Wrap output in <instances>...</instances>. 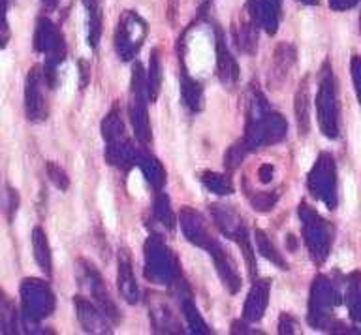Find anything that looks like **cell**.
<instances>
[{"mask_svg": "<svg viewBox=\"0 0 361 335\" xmlns=\"http://www.w3.org/2000/svg\"><path fill=\"white\" fill-rule=\"evenodd\" d=\"M44 85H47L44 66H32L28 70L27 83H25V111H27V119L32 123H42L49 115Z\"/></svg>", "mask_w": 361, "mask_h": 335, "instance_id": "8fae6325", "label": "cell"}, {"mask_svg": "<svg viewBox=\"0 0 361 335\" xmlns=\"http://www.w3.org/2000/svg\"><path fill=\"white\" fill-rule=\"evenodd\" d=\"M145 252V277L157 284L179 283V262L160 236H151L143 247Z\"/></svg>", "mask_w": 361, "mask_h": 335, "instance_id": "277c9868", "label": "cell"}, {"mask_svg": "<svg viewBox=\"0 0 361 335\" xmlns=\"http://www.w3.org/2000/svg\"><path fill=\"white\" fill-rule=\"evenodd\" d=\"M258 25L254 23L252 19L248 21H241V25H237L233 29V38L237 42V47L247 55H252L258 47Z\"/></svg>", "mask_w": 361, "mask_h": 335, "instance_id": "83f0119b", "label": "cell"}, {"mask_svg": "<svg viewBox=\"0 0 361 335\" xmlns=\"http://www.w3.org/2000/svg\"><path fill=\"white\" fill-rule=\"evenodd\" d=\"M17 204H19V196H17V190H13L11 187H8V219H13V213L17 211Z\"/></svg>", "mask_w": 361, "mask_h": 335, "instance_id": "60d3db41", "label": "cell"}, {"mask_svg": "<svg viewBox=\"0 0 361 335\" xmlns=\"http://www.w3.org/2000/svg\"><path fill=\"white\" fill-rule=\"evenodd\" d=\"M162 61H160V51L152 49L151 59H149V70H147V97L149 102L154 104L162 91Z\"/></svg>", "mask_w": 361, "mask_h": 335, "instance_id": "484cf974", "label": "cell"}, {"mask_svg": "<svg viewBox=\"0 0 361 335\" xmlns=\"http://www.w3.org/2000/svg\"><path fill=\"white\" fill-rule=\"evenodd\" d=\"M211 213H213L214 224L219 228L220 232L224 233L226 238H230L235 241L239 236L247 232V228L243 224V219L237 215L235 211L228 207V205H211Z\"/></svg>", "mask_w": 361, "mask_h": 335, "instance_id": "ffe728a7", "label": "cell"}, {"mask_svg": "<svg viewBox=\"0 0 361 335\" xmlns=\"http://www.w3.org/2000/svg\"><path fill=\"white\" fill-rule=\"evenodd\" d=\"M207 252L213 256L214 267H216V273H219L220 281L224 284L230 294H237L241 290V275H239V269H237L235 260L231 258L230 252L222 247L219 239H214L213 245L209 247Z\"/></svg>", "mask_w": 361, "mask_h": 335, "instance_id": "7c38bea8", "label": "cell"}, {"mask_svg": "<svg viewBox=\"0 0 361 335\" xmlns=\"http://www.w3.org/2000/svg\"><path fill=\"white\" fill-rule=\"evenodd\" d=\"M42 4H44L47 10H53L56 6V0H42Z\"/></svg>", "mask_w": 361, "mask_h": 335, "instance_id": "ee69618b", "label": "cell"}, {"mask_svg": "<svg viewBox=\"0 0 361 335\" xmlns=\"http://www.w3.org/2000/svg\"><path fill=\"white\" fill-rule=\"evenodd\" d=\"M32 250L34 258L38 262L39 269L45 273V277L53 275V256H51V247L47 241V236L39 226L32 230Z\"/></svg>", "mask_w": 361, "mask_h": 335, "instance_id": "cb8c5ba5", "label": "cell"}, {"mask_svg": "<svg viewBox=\"0 0 361 335\" xmlns=\"http://www.w3.org/2000/svg\"><path fill=\"white\" fill-rule=\"evenodd\" d=\"M85 10H87V23H89V42L90 49H96L100 44L102 38V23H104V16H102V0H83Z\"/></svg>", "mask_w": 361, "mask_h": 335, "instance_id": "d4e9b609", "label": "cell"}, {"mask_svg": "<svg viewBox=\"0 0 361 335\" xmlns=\"http://www.w3.org/2000/svg\"><path fill=\"white\" fill-rule=\"evenodd\" d=\"M102 136H104L106 143L113 142V140H117V138L126 136V134H124L123 115H121L118 104H115V106L109 109V114L106 115V119L102 121Z\"/></svg>", "mask_w": 361, "mask_h": 335, "instance_id": "1f68e13d", "label": "cell"}, {"mask_svg": "<svg viewBox=\"0 0 361 335\" xmlns=\"http://www.w3.org/2000/svg\"><path fill=\"white\" fill-rule=\"evenodd\" d=\"M273 173H275V168L271 164H262L258 168V177H259V183H264V185H267V183H271V179H273Z\"/></svg>", "mask_w": 361, "mask_h": 335, "instance_id": "b9f144b4", "label": "cell"}, {"mask_svg": "<svg viewBox=\"0 0 361 335\" xmlns=\"http://www.w3.org/2000/svg\"><path fill=\"white\" fill-rule=\"evenodd\" d=\"M154 219H157L162 226H166L168 230H173L175 224H177V217H175L173 209H171V204H169L168 194H164L162 190L157 193V198H154Z\"/></svg>", "mask_w": 361, "mask_h": 335, "instance_id": "836d02e7", "label": "cell"}, {"mask_svg": "<svg viewBox=\"0 0 361 335\" xmlns=\"http://www.w3.org/2000/svg\"><path fill=\"white\" fill-rule=\"evenodd\" d=\"M203 187L207 188L209 193L219 194V196H230L233 193V183L226 173H216V171H203L202 173Z\"/></svg>", "mask_w": 361, "mask_h": 335, "instance_id": "d6a6232c", "label": "cell"}, {"mask_svg": "<svg viewBox=\"0 0 361 335\" xmlns=\"http://www.w3.org/2000/svg\"><path fill=\"white\" fill-rule=\"evenodd\" d=\"M295 57H298V53H295V47L292 44H281V46L275 49V57H273V78L279 81H282L288 75L290 68L295 63Z\"/></svg>", "mask_w": 361, "mask_h": 335, "instance_id": "f1b7e54d", "label": "cell"}, {"mask_svg": "<svg viewBox=\"0 0 361 335\" xmlns=\"http://www.w3.org/2000/svg\"><path fill=\"white\" fill-rule=\"evenodd\" d=\"M137 166H140L141 171H143L147 183H149L157 193H160L164 188V185H166V179H168L162 162H160L157 157H152L151 153L140 151V154H137Z\"/></svg>", "mask_w": 361, "mask_h": 335, "instance_id": "603a6c76", "label": "cell"}, {"mask_svg": "<svg viewBox=\"0 0 361 335\" xmlns=\"http://www.w3.org/2000/svg\"><path fill=\"white\" fill-rule=\"evenodd\" d=\"M45 171H47V177H49V181L55 185L59 190H68L70 187V177L64 171V168L56 164L55 160H49L47 164H45Z\"/></svg>", "mask_w": 361, "mask_h": 335, "instance_id": "d590c367", "label": "cell"}, {"mask_svg": "<svg viewBox=\"0 0 361 335\" xmlns=\"http://www.w3.org/2000/svg\"><path fill=\"white\" fill-rule=\"evenodd\" d=\"M350 72H352V81H354V91L357 97V102L361 104V57L354 55L350 61Z\"/></svg>", "mask_w": 361, "mask_h": 335, "instance_id": "74e56055", "label": "cell"}, {"mask_svg": "<svg viewBox=\"0 0 361 335\" xmlns=\"http://www.w3.org/2000/svg\"><path fill=\"white\" fill-rule=\"evenodd\" d=\"M207 4H209V0H207Z\"/></svg>", "mask_w": 361, "mask_h": 335, "instance_id": "7dc6e473", "label": "cell"}, {"mask_svg": "<svg viewBox=\"0 0 361 335\" xmlns=\"http://www.w3.org/2000/svg\"><path fill=\"white\" fill-rule=\"evenodd\" d=\"M73 305H75V312H78L79 324L83 326L85 331L89 334H109V318L104 315L100 307L90 303L89 300H85L81 296L73 298Z\"/></svg>", "mask_w": 361, "mask_h": 335, "instance_id": "2e32d148", "label": "cell"}, {"mask_svg": "<svg viewBox=\"0 0 361 335\" xmlns=\"http://www.w3.org/2000/svg\"><path fill=\"white\" fill-rule=\"evenodd\" d=\"M360 0H329V6L335 12H346L350 8H354Z\"/></svg>", "mask_w": 361, "mask_h": 335, "instance_id": "ab89813d", "label": "cell"}, {"mask_svg": "<svg viewBox=\"0 0 361 335\" xmlns=\"http://www.w3.org/2000/svg\"><path fill=\"white\" fill-rule=\"evenodd\" d=\"M338 97H337V81L333 75V68L329 63H324L318 78V92H316V117L322 134L329 140L338 138Z\"/></svg>", "mask_w": 361, "mask_h": 335, "instance_id": "3957f363", "label": "cell"}, {"mask_svg": "<svg viewBox=\"0 0 361 335\" xmlns=\"http://www.w3.org/2000/svg\"><path fill=\"white\" fill-rule=\"evenodd\" d=\"M307 187L316 200L326 204L327 209L337 207V166L331 154L320 153L309 173Z\"/></svg>", "mask_w": 361, "mask_h": 335, "instance_id": "9c48e42d", "label": "cell"}, {"mask_svg": "<svg viewBox=\"0 0 361 335\" xmlns=\"http://www.w3.org/2000/svg\"><path fill=\"white\" fill-rule=\"evenodd\" d=\"M180 311H183V317H185L188 328L197 335H207L211 334V328L207 326V322L203 320L202 312L196 307V303L192 301V296L186 292L185 296H180Z\"/></svg>", "mask_w": 361, "mask_h": 335, "instance_id": "4316f807", "label": "cell"}, {"mask_svg": "<svg viewBox=\"0 0 361 335\" xmlns=\"http://www.w3.org/2000/svg\"><path fill=\"white\" fill-rule=\"evenodd\" d=\"M147 75L143 72V66L135 63L132 66V83H130V106L128 114L132 126H134L135 140L141 145H147L151 142V121H149V111H147Z\"/></svg>", "mask_w": 361, "mask_h": 335, "instance_id": "8992f818", "label": "cell"}, {"mask_svg": "<svg viewBox=\"0 0 361 335\" xmlns=\"http://www.w3.org/2000/svg\"><path fill=\"white\" fill-rule=\"evenodd\" d=\"M117 284L118 292L123 296V300L130 305H134L140 301V286L135 283L134 269H132V258L126 249L118 250L117 258Z\"/></svg>", "mask_w": 361, "mask_h": 335, "instance_id": "ac0fdd59", "label": "cell"}, {"mask_svg": "<svg viewBox=\"0 0 361 335\" xmlns=\"http://www.w3.org/2000/svg\"><path fill=\"white\" fill-rule=\"evenodd\" d=\"M147 32L149 29H147L145 19L132 10L123 12V16L118 18L117 30H115V49L118 57L123 61L134 59L145 42Z\"/></svg>", "mask_w": 361, "mask_h": 335, "instance_id": "30bf717a", "label": "cell"}, {"mask_svg": "<svg viewBox=\"0 0 361 335\" xmlns=\"http://www.w3.org/2000/svg\"><path fill=\"white\" fill-rule=\"evenodd\" d=\"M137 154H140V151L134 147V143L130 142L126 136L107 142L106 160L118 170H128L134 164H137Z\"/></svg>", "mask_w": 361, "mask_h": 335, "instance_id": "d6986e66", "label": "cell"}, {"mask_svg": "<svg viewBox=\"0 0 361 335\" xmlns=\"http://www.w3.org/2000/svg\"><path fill=\"white\" fill-rule=\"evenodd\" d=\"M299 2H303V4H309V6H314V4H318L320 0H299Z\"/></svg>", "mask_w": 361, "mask_h": 335, "instance_id": "f6af8a7d", "label": "cell"}, {"mask_svg": "<svg viewBox=\"0 0 361 335\" xmlns=\"http://www.w3.org/2000/svg\"><path fill=\"white\" fill-rule=\"evenodd\" d=\"M346 305L350 318L361 322V273L354 272L346 277Z\"/></svg>", "mask_w": 361, "mask_h": 335, "instance_id": "f546056e", "label": "cell"}, {"mask_svg": "<svg viewBox=\"0 0 361 335\" xmlns=\"http://www.w3.org/2000/svg\"><path fill=\"white\" fill-rule=\"evenodd\" d=\"M250 153V149L247 147V143H245V140H239L237 143H233L228 151H226L224 154V166L226 170L233 171L237 168V166L241 164L243 159L247 157V154Z\"/></svg>", "mask_w": 361, "mask_h": 335, "instance_id": "e575fe53", "label": "cell"}, {"mask_svg": "<svg viewBox=\"0 0 361 335\" xmlns=\"http://www.w3.org/2000/svg\"><path fill=\"white\" fill-rule=\"evenodd\" d=\"M254 239H256V247H258V252L264 256L265 260H269L271 264H275L279 269H288V262L284 260V256L276 250V247L273 245L267 233L264 230H256L254 232Z\"/></svg>", "mask_w": 361, "mask_h": 335, "instance_id": "4dcf8cb0", "label": "cell"}, {"mask_svg": "<svg viewBox=\"0 0 361 335\" xmlns=\"http://www.w3.org/2000/svg\"><path fill=\"white\" fill-rule=\"evenodd\" d=\"M360 32H361V16H360Z\"/></svg>", "mask_w": 361, "mask_h": 335, "instance_id": "bcb514c9", "label": "cell"}, {"mask_svg": "<svg viewBox=\"0 0 361 335\" xmlns=\"http://www.w3.org/2000/svg\"><path fill=\"white\" fill-rule=\"evenodd\" d=\"M214 35H216V74H219V80L224 83V85H235L237 80H239V64H237L235 57L231 55L230 47L226 44L224 32L220 27L214 29Z\"/></svg>", "mask_w": 361, "mask_h": 335, "instance_id": "e0dca14e", "label": "cell"}, {"mask_svg": "<svg viewBox=\"0 0 361 335\" xmlns=\"http://www.w3.org/2000/svg\"><path fill=\"white\" fill-rule=\"evenodd\" d=\"M293 111H295V123H298L299 136H307L310 130V87L309 75H305L299 83L295 98H293Z\"/></svg>", "mask_w": 361, "mask_h": 335, "instance_id": "44dd1931", "label": "cell"}, {"mask_svg": "<svg viewBox=\"0 0 361 335\" xmlns=\"http://www.w3.org/2000/svg\"><path fill=\"white\" fill-rule=\"evenodd\" d=\"M34 49L42 53V55H45V83H47L49 89H55L56 68H59V64L66 57V44H64V36L59 30V27L51 23V19L44 18V16L38 18V21H36Z\"/></svg>", "mask_w": 361, "mask_h": 335, "instance_id": "7a4b0ae2", "label": "cell"}, {"mask_svg": "<svg viewBox=\"0 0 361 335\" xmlns=\"http://www.w3.org/2000/svg\"><path fill=\"white\" fill-rule=\"evenodd\" d=\"M180 98H183V104L190 109L192 114H197V111L203 109L202 83L190 78L183 59H180Z\"/></svg>", "mask_w": 361, "mask_h": 335, "instance_id": "7402d4cb", "label": "cell"}, {"mask_svg": "<svg viewBox=\"0 0 361 335\" xmlns=\"http://www.w3.org/2000/svg\"><path fill=\"white\" fill-rule=\"evenodd\" d=\"M288 123L282 115L269 111L267 100L258 89L250 92L247 104V130L245 143L250 151H256L265 145L282 142L286 138Z\"/></svg>", "mask_w": 361, "mask_h": 335, "instance_id": "6da1fadb", "label": "cell"}, {"mask_svg": "<svg viewBox=\"0 0 361 335\" xmlns=\"http://www.w3.org/2000/svg\"><path fill=\"white\" fill-rule=\"evenodd\" d=\"M248 16L267 35H276L281 23V0H248Z\"/></svg>", "mask_w": 361, "mask_h": 335, "instance_id": "5bb4252c", "label": "cell"}, {"mask_svg": "<svg viewBox=\"0 0 361 335\" xmlns=\"http://www.w3.org/2000/svg\"><path fill=\"white\" fill-rule=\"evenodd\" d=\"M271 281L269 279H254L252 288L248 292L245 307H243V320L245 322H259L264 318L267 305H269Z\"/></svg>", "mask_w": 361, "mask_h": 335, "instance_id": "9a60e30c", "label": "cell"}, {"mask_svg": "<svg viewBox=\"0 0 361 335\" xmlns=\"http://www.w3.org/2000/svg\"><path fill=\"white\" fill-rule=\"evenodd\" d=\"M338 292L331 279L326 275H318L310 286L309 300V324L318 329H331L335 322L331 320V311L338 303Z\"/></svg>", "mask_w": 361, "mask_h": 335, "instance_id": "52a82bcc", "label": "cell"}, {"mask_svg": "<svg viewBox=\"0 0 361 335\" xmlns=\"http://www.w3.org/2000/svg\"><path fill=\"white\" fill-rule=\"evenodd\" d=\"M79 72H81V89H85L90 80V64L87 61H79Z\"/></svg>", "mask_w": 361, "mask_h": 335, "instance_id": "7bdbcfd3", "label": "cell"}, {"mask_svg": "<svg viewBox=\"0 0 361 335\" xmlns=\"http://www.w3.org/2000/svg\"><path fill=\"white\" fill-rule=\"evenodd\" d=\"M299 219H301V228H303V239L309 255L314 264L322 266L329 256L333 245V233L329 222L324 221L318 211H314L310 205L299 204Z\"/></svg>", "mask_w": 361, "mask_h": 335, "instance_id": "5b68a950", "label": "cell"}, {"mask_svg": "<svg viewBox=\"0 0 361 335\" xmlns=\"http://www.w3.org/2000/svg\"><path fill=\"white\" fill-rule=\"evenodd\" d=\"M298 320L288 315V312H282L281 318H279V334H295L298 331Z\"/></svg>", "mask_w": 361, "mask_h": 335, "instance_id": "f35d334b", "label": "cell"}, {"mask_svg": "<svg viewBox=\"0 0 361 335\" xmlns=\"http://www.w3.org/2000/svg\"><path fill=\"white\" fill-rule=\"evenodd\" d=\"M179 222H180V228H183V233H185V238L190 241L192 245H196L200 249H205L207 250L213 241L216 238L211 236L209 232L207 224L203 221V217L194 211L192 207H183L179 213Z\"/></svg>", "mask_w": 361, "mask_h": 335, "instance_id": "4fadbf2b", "label": "cell"}, {"mask_svg": "<svg viewBox=\"0 0 361 335\" xmlns=\"http://www.w3.org/2000/svg\"><path fill=\"white\" fill-rule=\"evenodd\" d=\"M21 311L25 324L42 322L55 311V296L44 281L25 279L21 283Z\"/></svg>", "mask_w": 361, "mask_h": 335, "instance_id": "ba28073f", "label": "cell"}, {"mask_svg": "<svg viewBox=\"0 0 361 335\" xmlns=\"http://www.w3.org/2000/svg\"><path fill=\"white\" fill-rule=\"evenodd\" d=\"M250 204L256 211H271L275 207L276 200H279V193H247Z\"/></svg>", "mask_w": 361, "mask_h": 335, "instance_id": "8d00e7d4", "label": "cell"}]
</instances>
